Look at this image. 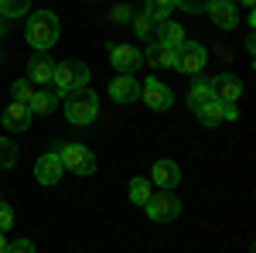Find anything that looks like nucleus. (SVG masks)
Wrapping results in <instances>:
<instances>
[{
    "instance_id": "4",
    "label": "nucleus",
    "mask_w": 256,
    "mask_h": 253,
    "mask_svg": "<svg viewBox=\"0 0 256 253\" xmlns=\"http://www.w3.org/2000/svg\"><path fill=\"white\" fill-rule=\"evenodd\" d=\"M62 157V168L65 171H72V175H96V154L86 147V144H62V147H55Z\"/></svg>"
},
{
    "instance_id": "9",
    "label": "nucleus",
    "mask_w": 256,
    "mask_h": 253,
    "mask_svg": "<svg viewBox=\"0 0 256 253\" xmlns=\"http://www.w3.org/2000/svg\"><path fill=\"white\" fill-rule=\"evenodd\" d=\"M150 185H160L164 192H171L174 185H181V164L171 161V157L154 161V168H150Z\"/></svg>"
},
{
    "instance_id": "36",
    "label": "nucleus",
    "mask_w": 256,
    "mask_h": 253,
    "mask_svg": "<svg viewBox=\"0 0 256 253\" xmlns=\"http://www.w3.org/2000/svg\"><path fill=\"white\" fill-rule=\"evenodd\" d=\"M229 4H236V0H229Z\"/></svg>"
},
{
    "instance_id": "26",
    "label": "nucleus",
    "mask_w": 256,
    "mask_h": 253,
    "mask_svg": "<svg viewBox=\"0 0 256 253\" xmlns=\"http://www.w3.org/2000/svg\"><path fill=\"white\" fill-rule=\"evenodd\" d=\"M10 93H14V103H31V96H34V89H31L28 79H18V82L10 86Z\"/></svg>"
},
{
    "instance_id": "17",
    "label": "nucleus",
    "mask_w": 256,
    "mask_h": 253,
    "mask_svg": "<svg viewBox=\"0 0 256 253\" xmlns=\"http://www.w3.org/2000/svg\"><path fill=\"white\" fill-rule=\"evenodd\" d=\"M158 41H160V45L178 48V45L184 41V28H181L178 21H158Z\"/></svg>"
},
{
    "instance_id": "16",
    "label": "nucleus",
    "mask_w": 256,
    "mask_h": 253,
    "mask_svg": "<svg viewBox=\"0 0 256 253\" xmlns=\"http://www.w3.org/2000/svg\"><path fill=\"white\" fill-rule=\"evenodd\" d=\"M31 110H28V103H10L7 110H4V127L7 130H28L31 127Z\"/></svg>"
},
{
    "instance_id": "25",
    "label": "nucleus",
    "mask_w": 256,
    "mask_h": 253,
    "mask_svg": "<svg viewBox=\"0 0 256 253\" xmlns=\"http://www.w3.org/2000/svg\"><path fill=\"white\" fill-rule=\"evenodd\" d=\"M147 198H150V181L147 178H134L130 181V202L134 205H144Z\"/></svg>"
},
{
    "instance_id": "3",
    "label": "nucleus",
    "mask_w": 256,
    "mask_h": 253,
    "mask_svg": "<svg viewBox=\"0 0 256 253\" xmlns=\"http://www.w3.org/2000/svg\"><path fill=\"white\" fill-rule=\"evenodd\" d=\"M52 86H55L58 96L72 93V89H86V86H89V65L79 62V59L58 62V65H55V76H52Z\"/></svg>"
},
{
    "instance_id": "2",
    "label": "nucleus",
    "mask_w": 256,
    "mask_h": 253,
    "mask_svg": "<svg viewBox=\"0 0 256 253\" xmlns=\"http://www.w3.org/2000/svg\"><path fill=\"white\" fill-rule=\"evenodd\" d=\"M62 110H65L68 123L86 127V123H92L96 113H99V96L89 89V86H86V89H72V93L62 96Z\"/></svg>"
},
{
    "instance_id": "20",
    "label": "nucleus",
    "mask_w": 256,
    "mask_h": 253,
    "mask_svg": "<svg viewBox=\"0 0 256 253\" xmlns=\"http://www.w3.org/2000/svg\"><path fill=\"white\" fill-rule=\"evenodd\" d=\"M134 31H137L140 41H154V31H158V21L150 18V14H134Z\"/></svg>"
},
{
    "instance_id": "30",
    "label": "nucleus",
    "mask_w": 256,
    "mask_h": 253,
    "mask_svg": "<svg viewBox=\"0 0 256 253\" xmlns=\"http://www.w3.org/2000/svg\"><path fill=\"white\" fill-rule=\"evenodd\" d=\"M7 253H38L31 239H18V243H7Z\"/></svg>"
},
{
    "instance_id": "35",
    "label": "nucleus",
    "mask_w": 256,
    "mask_h": 253,
    "mask_svg": "<svg viewBox=\"0 0 256 253\" xmlns=\"http://www.w3.org/2000/svg\"><path fill=\"white\" fill-rule=\"evenodd\" d=\"M0 35H4V21H0Z\"/></svg>"
},
{
    "instance_id": "23",
    "label": "nucleus",
    "mask_w": 256,
    "mask_h": 253,
    "mask_svg": "<svg viewBox=\"0 0 256 253\" xmlns=\"http://www.w3.org/2000/svg\"><path fill=\"white\" fill-rule=\"evenodd\" d=\"M31 11V0H0V18H24Z\"/></svg>"
},
{
    "instance_id": "15",
    "label": "nucleus",
    "mask_w": 256,
    "mask_h": 253,
    "mask_svg": "<svg viewBox=\"0 0 256 253\" xmlns=\"http://www.w3.org/2000/svg\"><path fill=\"white\" fill-rule=\"evenodd\" d=\"M55 76V62L48 59V55H34V59L28 62V82H38V86H48Z\"/></svg>"
},
{
    "instance_id": "19",
    "label": "nucleus",
    "mask_w": 256,
    "mask_h": 253,
    "mask_svg": "<svg viewBox=\"0 0 256 253\" xmlns=\"http://www.w3.org/2000/svg\"><path fill=\"white\" fill-rule=\"evenodd\" d=\"M208 99H216V96H212V89H208V82H205V79H195V86L188 89V110L195 113V110H202Z\"/></svg>"
},
{
    "instance_id": "11",
    "label": "nucleus",
    "mask_w": 256,
    "mask_h": 253,
    "mask_svg": "<svg viewBox=\"0 0 256 253\" xmlns=\"http://www.w3.org/2000/svg\"><path fill=\"white\" fill-rule=\"evenodd\" d=\"M62 175H65V168H62L58 151H48V154H41L34 161V178H38L41 185H58Z\"/></svg>"
},
{
    "instance_id": "6",
    "label": "nucleus",
    "mask_w": 256,
    "mask_h": 253,
    "mask_svg": "<svg viewBox=\"0 0 256 253\" xmlns=\"http://www.w3.org/2000/svg\"><path fill=\"white\" fill-rule=\"evenodd\" d=\"M140 99H144L147 110H154V113H168V110L174 106V93L154 76H147L144 82H140Z\"/></svg>"
},
{
    "instance_id": "32",
    "label": "nucleus",
    "mask_w": 256,
    "mask_h": 253,
    "mask_svg": "<svg viewBox=\"0 0 256 253\" xmlns=\"http://www.w3.org/2000/svg\"><path fill=\"white\" fill-rule=\"evenodd\" d=\"M242 48H246V55H253V52H256V38H253V35H246V41H242Z\"/></svg>"
},
{
    "instance_id": "29",
    "label": "nucleus",
    "mask_w": 256,
    "mask_h": 253,
    "mask_svg": "<svg viewBox=\"0 0 256 253\" xmlns=\"http://www.w3.org/2000/svg\"><path fill=\"white\" fill-rule=\"evenodd\" d=\"M10 226H14V212H10V205L0 202V233H7Z\"/></svg>"
},
{
    "instance_id": "14",
    "label": "nucleus",
    "mask_w": 256,
    "mask_h": 253,
    "mask_svg": "<svg viewBox=\"0 0 256 253\" xmlns=\"http://www.w3.org/2000/svg\"><path fill=\"white\" fill-rule=\"evenodd\" d=\"M144 59L150 62L154 69H178V48H171V45H154L150 41V48H147V55Z\"/></svg>"
},
{
    "instance_id": "7",
    "label": "nucleus",
    "mask_w": 256,
    "mask_h": 253,
    "mask_svg": "<svg viewBox=\"0 0 256 253\" xmlns=\"http://www.w3.org/2000/svg\"><path fill=\"white\" fill-rule=\"evenodd\" d=\"M205 65H208V48H205V45L188 41V38L178 45V69H181L184 76H198V72H205Z\"/></svg>"
},
{
    "instance_id": "22",
    "label": "nucleus",
    "mask_w": 256,
    "mask_h": 253,
    "mask_svg": "<svg viewBox=\"0 0 256 253\" xmlns=\"http://www.w3.org/2000/svg\"><path fill=\"white\" fill-rule=\"evenodd\" d=\"M195 117L205 123V127H216V123H222V103L218 99H208L202 110H195Z\"/></svg>"
},
{
    "instance_id": "5",
    "label": "nucleus",
    "mask_w": 256,
    "mask_h": 253,
    "mask_svg": "<svg viewBox=\"0 0 256 253\" xmlns=\"http://www.w3.org/2000/svg\"><path fill=\"white\" fill-rule=\"evenodd\" d=\"M144 212L150 222H174L181 215V198L174 192H160V195H150L144 202Z\"/></svg>"
},
{
    "instance_id": "21",
    "label": "nucleus",
    "mask_w": 256,
    "mask_h": 253,
    "mask_svg": "<svg viewBox=\"0 0 256 253\" xmlns=\"http://www.w3.org/2000/svg\"><path fill=\"white\" fill-rule=\"evenodd\" d=\"M18 157H20L18 144L7 140V137H0V171H10V168L18 164Z\"/></svg>"
},
{
    "instance_id": "24",
    "label": "nucleus",
    "mask_w": 256,
    "mask_h": 253,
    "mask_svg": "<svg viewBox=\"0 0 256 253\" xmlns=\"http://www.w3.org/2000/svg\"><path fill=\"white\" fill-rule=\"evenodd\" d=\"M174 11V0H147L144 14H150L154 21H168V14Z\"/></svg>"
},
{
    "instance_id": "18",
    "label": "nucleus",
    "mask_w": 256,
    "mask_h": 253,
    "mask_svg": "<svg viewBox=\"0 0 256 253\" xmlns=\"http://www.w3.org/2000/svg\"><path fill=\"white\" fill-rule=\"evenodd\" d=\"M58 93H48V89H38L34 96H31V103H28V110L31 113H52L55 106H58Z\"/></svg>"
},
{
    "instance_id": "27",
    "label": "nucleus",
    "mask_w": 256,
    "mask_h": 253,
    "mask_svg": "<svg viewBox=\"0 0 256 253\" xmlns=\"http://www.w3.org/2000/svg\"><path fill=\"white\" fill-rule=\"evenodd\" d=\"M110 21H113V24H130V21H134V11H130L126 4H116V7L110 11Z\"/></svg>"
},
{
    "instance_id": "34",
    "label": "nucleus",
    "mask_w": 256,
    "mask_h": 253,
    "mask_svg": "<svg viewBox=\"0 0 256 253\" xmlns=\"http://www.w3.org/2000/svg\"><path fill=\"white\" fill-rule=\"evenodd\" d=\"M242 4H246V7H253V4H256V0H242Z\"/></svg>"
},
{
    "instance_id": "28",
    "label": "nucleus",
    "mask_w": 256,
    "mask_h": 253,
    "mask_svg": "<svg viewBox=\"0 0 256 253\" xmlns=\"http://www.w3.org/2000/svg\"><path fill=\"white\" fill-rule=\"evenodd\" d=\"M208 4H212V0H174V7L188 11V14H202V11H205Z\"/></svg>"
},
{
    "instance_id": "1",
    "label": "nucleus",
    "mask_w": 256,
    "mask_h": 253,
    "mask_svg": "<svg viewBox=\"0 0 256 253\" xmlns=\"http://www.w3.org/2000/svg\"><path fill=\"white\" fill-rule=\"evenodd\" d=\"M58 35H62V24H58V18H55V11H38V14H31L28 24H24L28 45H31L34 52H41V55L58 41Z\"/></svg>"
},
{
    "instance_id": "8",
    "label": "nucleus",
    "mask_w": 256,
    "mask_h": 253,
    "mask_svg": "<svg viewBox=\"0 0 256 253\" xmlns=\"http://www.w3.org/2000/svg\"><path fill=\"white\" fill-rule=\"evenodd\" d=\"M110 99L120 103V106H130V103H137L140 99V82L130 72H120L113 82H110Z\"/></svg>"
},
{
    "instance_id": "33",
    "label": "nucleus",
    "mask_w": 256,
    "mask_h": 253,
    "mask_svg": "<svg viewBox=\"0 0 256 253\" xmlns=\"http://www.w3.org/2000/svg\"><path fill=\"white\" fill-rule=\"evenodd\" d=\"M0 253H7V236L0 233Z\"/></svg>"
},
{
    "instance_id": "13",
    "label": "nucleus",
    "mask_w": 256,
    "mask_h": 253,
    "mask_svg": "<svg viewBox=\"0 0 256 253\" xmlns=\"http://www.w3.org/2000/svg\"><path fill=\"white\" fill-rule=\"evenodd\" d=\"M205 14L216 21V28H222V31H232L236 28V4H229V0H212L208 7H205Z\"/></svg>"
},
{
    "instance_id": "10",
    "label": "nucleus",
    "mask_w": 256,
    "mask_h": 253,
    "mask_svg": "<svg viewBox=\"0 0 256 253\" xmlns=\"http://www.w3.org/2000/svg\"><path fill=\"white\" fill-rule=\"evenodd\" d=\"M208 89H212V96L218 103H236L242 96V82L236 76H229V72H218V76L208 79Z\"/></svg>"
},
{
    "instance_id": "12",
    "label": "nucleus",
    "mask_w": 256,
    "mask_h": 253,
    "mask_svg": "<svg viewBox=\"0 0 256 253\" xmlns=\"http://www.w3.org/2000/svg\"><path fill=\"white\" fill-rule=\"evenodd\" d=\"M110 62H113L116 72H130V76H134L140 69V62H144V55H140L137 45H113V48H110Z\"/></svg>"
},
{
    "instance_id": "31",
    "label": "nucleus",
    "mask_w": 256,
    "mask_h": 253,
    "mask_svg": "<svg viewBox=\"0 0 256 253\" xmlns=\"http://www.w3.org/2000/svg\"><path fill=\"white\" fill-rule=\"evenodd\" d=\"M222 120H239V106L236 103H222Z\"/></svg>"
}]
</instances>
